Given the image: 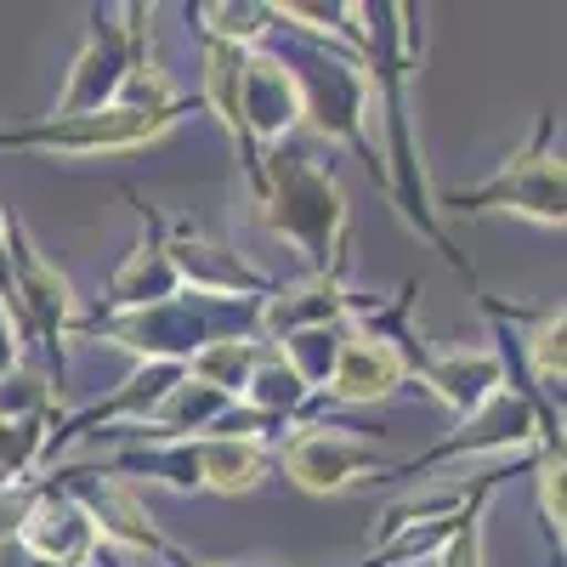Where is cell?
Instances as JSON below:
<instances>
[{"instance_id": "10", "label": "cell", "mask_w": 567, "mask_h": 567, "mask_svg": "<svg viewBox=\"0 0 567 567\" xmlns=\"http://www.w3.org/2000/svg\"><path fill=\"white\" fill-rule=\"evenodd\" d=\"M52 425L45 414H29V420H0V488H18V483H34L40 460L52 454Z\"/></svg>"}, {"instance_id": "5", "label": "cell", "mask_w": 567, "mask_h": 567, "mask_svg": "<svg viewBox=\"0 0 567 567\" xmlns=\"http://www.w3.org/2000/svg\"><path fill=\"white\" fill-rule=\"evenodd\" d=\"M187 103L171 109H103V114H69V120H40V125H0V148H34V154H125L142 142L165 136Z\"/></svg>"}, {"instance_id": "12", "label": "cell", "mask_w": 567, "mask_h": 567, "mask_svg": "<svg viewBox=\"0 0 567 567\" xmlns=\"http://www.w3.org/2000/svg\"><path fill=\"white\" fill-rule=\"evenodd\" d=\"M561 437L556 443H539V454H534V483H539V523H545V534L556 539V550H561V523H567V499H561Z\"/></svg>"}, {"instance_id": "1", "label": "cell", "mask_w": 567, "mask_h": 567, "mask_svg": "<svg viewBox=\"0 0 567 567\" xmlns=\"http://www.w3.org/2000/svg\"><path fill=\"white\" fill-rule=\"evenodd\" d=\"M256 205H261V221L272 239H284L290 250L307 256L312 272H341L347 267V194L336 171H323L318 159L296 154V148H267L256 159Z\"/></svg>"}, {"instance_id": "3", "label": "cell", "mask_w": 567, "mask_h": 567, "mask_svg": "<svg viewBox=\"0 0 567 567\" xmlns=\"http://www.w3.org/2000/svg\"><path fill=\"white\" fill-rule=\"evenodd\" d=\"M114 471H148L171 488H205V494H250L272 471V443L261 437H176L159 449H131L109 465Z\"/></svg>"}, {"instance_id": "11", "label": "cell", "mask_w": 567, "mask_h": 567, "mask_svg": "<svg viewBox=\"0 0 567 567\" xmlns=\"http://www.w3.org/2000/svg\"><path fill=\"white\" fill-rule=\"evenodd\" d=\"M12 358H34V341H29V318H23V301H18V278H12L7 205H0V369Z\"/></svg>"}, {"instance_id": "13", "label": "cell", "mask_w": 567, "mask_h": 567, "mask_svg": "<svg viewBox=\"0 0 567 567\" xmlns=\"http://www.w3.org/2000/svg\"><path fill=\"white\" fill-rule=\"evenodd\" d=\"M488 494H494V483H483L477 499L460 511V523L443 545V567H483V505H488Z\"/></svg>"}, {"instance_id": "9", "label": "cell", "mask_w": 567, "mask_h": 567, "mask_svg": "<svg viewBox=\"0 0 567 567\" xmlns=\"http://www.w3.org/2000/svg\"><path fill=\"white\" fill-rule=\"evenodd\" d=\"M414 374L425 381V392H432L437 403H449L460 420L483 414L499 392H505V363L499 352H420Z\"/></svg>"}, {"instance_id": "2", "label": "cell", "mask_w": 567, "mask_h": 567, "mask_svg": "<svg viewBox=\"0 0 567 567\" xmlns=\"http://www.w3.org/2000/svg\"><path fill=\"white\" fill-rule=\"evenodd\" d=\"M443 205L460 216L511 210V216H528L539 227H561L567 221V182H561V148H556V114H545L534 125V136L488 182L454 187V194H443Z\"/></svg>"}, {"instance_id": "4", "label": "cell", "mask_w": 567, "mask_h": 567, "mask_svg": "<svg viewBox=\"0 0 567 567\" xmlns=\"http://www.w3.org/2000/svg\"><path fill=\"white\" fill-rule=\"evenodd\" d=\"M142 58H148V7H120V12L97 7L91 12V34L69 69V85L58 97V120L120 109V91Z\"/></svg>"}, {"instance_id": "6", "label": "cell", "mask_w": 567, "mask_h": 567, "mask_svg": "<svg viewBox=\"0 0 567 567\" xmlns=\"http://www.w3.org/2000/svg\"><path fill=\"white\" fill-rule=\"evenodd\" d=\"M272 465H284V477L301 494H341L358 477H369V471H381L386 454L374 437L352 432V425H296L272 449Z\"/></svg>"}, {"instance_id": "14", "label": "cell", "mask_w": 567, "mask_h": 567, "mask_svg": "<svg viewBox=\"0 0 567 567\" xmlns=\"http://www.w3.org/2000/svg\"><path fill=\"white\" fill-rule=\"evenodd\" d=\"M23 567H45V561H29V556H23Z\"/></svg>"}, {"instance_id": "8", "label": "cell", "mask_w": 567, "mask_h": 567, "mask_svg": "<svg viewBox=\"0 0 567 567\" xmlns=\"http://www.w3.org/2000/svg\"><path fill=\"white\" fill-rule=\"evenodd\" d=\"M136 199V194H131ZM136 210H142V245L125 256V267L109 278V296H103V307L97 312H136V307H159V301H171V296H182V284H176V267H171V256H165V221L136 199Z\"/></svg>"}, {"instance_id": "7", "label": "cell", "mask_w": 567, "mask_h": 567, "mask_svg": "<svg viewBox=\"0 0 567 567\" xmlns=\"http://www.w3.org/2000/svg\"><path fill=\"white\" fill-rule=\"evenodd\" d=\"M18 550L29 561H45V567H91L97 550H103V539H97V528H91V516L52 477H40L23 523H18Z\"/></svg>"}]
</instances>
